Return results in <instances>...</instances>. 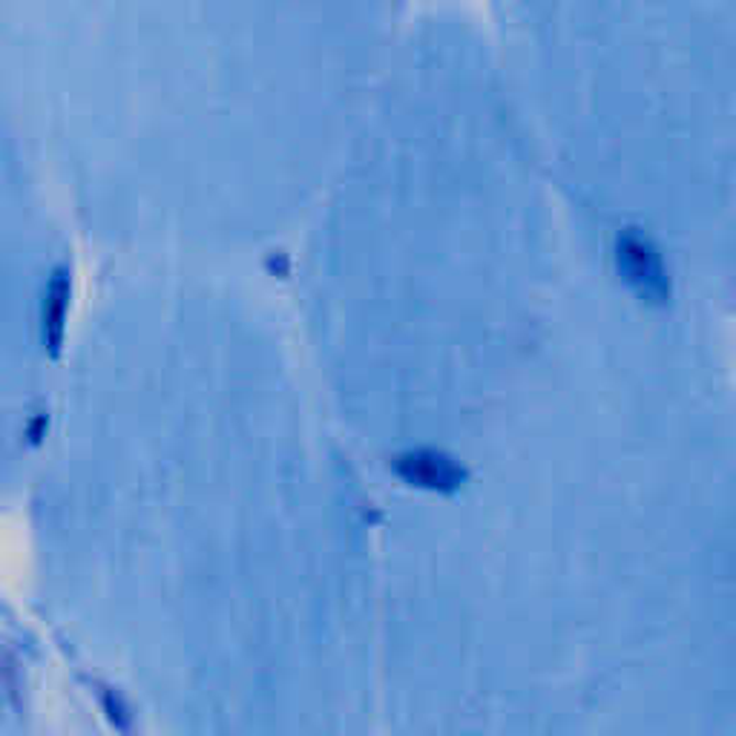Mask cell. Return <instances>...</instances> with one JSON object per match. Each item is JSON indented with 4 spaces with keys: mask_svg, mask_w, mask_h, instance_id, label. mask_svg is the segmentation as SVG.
<instances>
[{
    "mask_svg": "<svg viewBox=\"0 0 736 736\" xmlns=\"http://www.w3.org/2000/svg\"><path fill=\"white\" fill-rule=\"evenodd\" d=\"M492 9L506 32L547 50H716L736 23V0H492Z\"/></svg>",
    "mask_w": 736,
    "mask_h": 736,
    "instance_id": "cell-1",
    "label": "cell"
},
{
    "mask_svg": "<svg viewBox=\"0 0 736 736\" xmlns=\"http://www.w3.org/2000/svg\"><path fill=\"white\" fill-rule=\"evenodd\" d=\"M395 466L397 475L406 484L420 486V490L458 492L463 486V481H466V472L449 454L435 452V449H417V452L400 454Z\"/></svg>",
    "mask_w": 736,
    "mask_h": 736,
    "instance_id": "cell-2",
    "label": "cell"
}]
</instances>
